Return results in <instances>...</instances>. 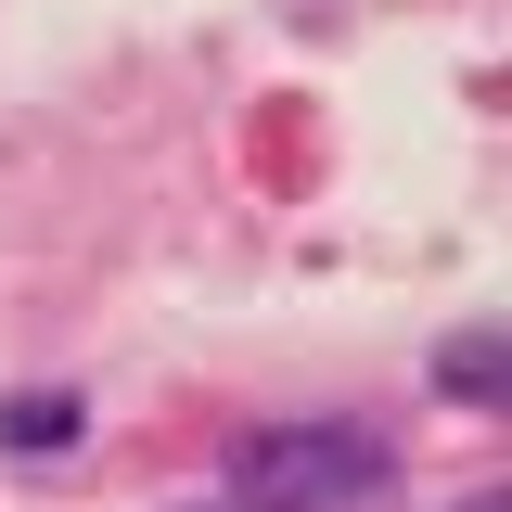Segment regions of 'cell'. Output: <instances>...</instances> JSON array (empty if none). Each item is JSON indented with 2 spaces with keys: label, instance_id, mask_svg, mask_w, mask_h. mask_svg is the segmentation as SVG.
Masks as SVG:
<instances>
[{
  "label": "cell",
  "instance_id": "1",
  "mask_svg": "<svg viewBox=\"0 0 512 512\" xmlns=\"http://www.w3.org/2000/svg\"><path fill=\"white\" fill-rule=\"evenodd\" d=\"M359 487H384V436L359 423H269L231 448V512H346Z\"/></svg>",
  "mask_w": 512,
  "mask_h": 512
},
{
  "label": "cell",
  "instance_id": "2",
  "mask_svg": "<svg viewBox=\"0 0 512 512\" xmlns=\"http://www.w3.org/2000/svg\"><path fill=\"white\" fill-rule=\"evenodd\" d=\"M0 436L13 448H77V397H0Z\"/></svg>",
  "mask_w": 512,
  "mask_h": 512
},
{
  "label": "cell",
  "instance_id": "3",
  "mask_svg": "<svg viewBox=\"0 0 512 512\" xmlns=\"http://www.w3.org/2000/svg\"><path fill=\"white\" fill-rule=\"evenodd\" d=\"M436 372H448V384H474V397H487V384H500V346H487V333H474V346H448Z\"/></svg>",
  "mask_w": 512,
  "mask_h": 512
}]
</instances>
